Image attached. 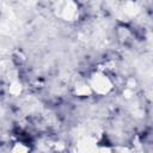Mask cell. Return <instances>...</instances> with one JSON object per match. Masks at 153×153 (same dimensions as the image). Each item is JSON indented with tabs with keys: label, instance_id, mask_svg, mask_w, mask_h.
I'll return each instance as SVG.
<instances>
[{
	"label": "cell",
	"instance_id": "cell-1",
	"mask_svg": "<svg viewBox=\"0 0 153 153\" xmlns=\"http://www.w3.org/2000/svg\"><path fill=\"white\" fill-rule=\"evenodd\" d=\"M111 82L110 80L108 79V76L103 73H94L92 76H91V80H90V88L93 90L94 92L97 93H100V94H104V93H108L110 90H111Z\"/></svg>",
	"mask_w": 153,
	"mask_h": 153
}]
</instances>
